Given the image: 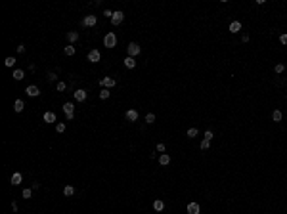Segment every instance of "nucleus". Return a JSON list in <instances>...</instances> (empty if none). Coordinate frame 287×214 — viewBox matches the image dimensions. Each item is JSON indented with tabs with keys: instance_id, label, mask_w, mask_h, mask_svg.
I'll use <instances>...</instances> for the list:
<instances>
[{
	"instance_id": "5",
	"label": "nucleus",
	"mask_w": 287,
	"mask_h": 214,
	"mask_svg": "<svg viewBox=\"0 0 287 214\" xmlns=\"http://www.w3.org/2000/svg\"><path fill=\"white\" fill-rule=\"evenodd\" d=\"M123 19H125V13H123V12H121V10H119V12H113V17H111V23H113L115 27H117V25H121V23H123Z\"/></svg>"
},
{
	"instance_id": "10",
	"label": "nucleus",
	"mask_w": 287,
	"mask_h": 214,
	"mask_svg": "<svg viewBox=\"0 0 287 214\" xmlns=\"http://www.w3.org/2000/svg\"><path fill=\"white\" fill-rule=\"evenodd\" d=\"M27 96H31V98H37L38 94H40V90H38V86H35V84H31V86H27Z\"/></svg>"
},
{
	"instance_id": "39",
	"label": "nucleus",
	"mask_w": 287,
	"mask_h": 214,
	"mask_svg": "<svg viewBox=\"0 0 287 214\" xmlns=\"http://www.w3.org/2000/svg\"><path fill=\"white\" fill-rule=\"evenodd\" d=\"M205 140H213V132H211V130L205 132Z\"/></svg>"
},
{
	"instance_id": "22",
	"label": "nucleus",
	"mask_w": 287,
	"mask_h": 214,
	"mask_svg": "<svg viewBox=\"0 0 287 214\" xmlns=\"http://www.w3.org/2000/svg\"><path fill=\"white\" fill-rule=\"evenodd\" d=\"M63 195L65 197H73L75 195V187L73 185H65V187H63Z\"/></svg>"
},
{
	"instance_id": "9",
	"label": "nucleus",
	"mask_w": 287,
	"mask_h": 214,
	"mask_svg": "<svg viewBox=\"0 0 287 214\" xmlns=\"http://www.w3.org/2000/svg\"><path fill=\"white\" fill-rule=\"evenodd\" d=\"M96 23H98V17H96V16H86V17L82 19V25H84V27H94Z\"/></svg>"
},
{
	"instance_id": "25",
	"label": "nucleus",
	"mask_w": 287,
	"mask_h": 214,
	"mask_svg": "<svg viewBox=\"0 0 287 214\" xmlns=\"http://www.w3.org/2000/svg\"><path fill=\"white\" fill-rule=\"evenodd\" d=\"M199 147H201V151H207V149L211 147V140H203V141H201V145H199Z\"/></svg>"
},
{
	"instance_id": "35",
	"label": "nucleus",
	"mask_w": 287,
	"mask_h": 214,
	"mask_svg": "<svg viewBox=\"0 0 287 214\" xmlns=\"http://www.w3.org/2000/svg\"><path fill=\"white\" fill-rule=\"evenodd\" d=\"M56 78H57V75L54 73V71H52V73H48V80H52V82H54Z\"/></svg>"
},
{
	"instance_id": "7",
	"label": "nucleus",
	"mask_w": 287,
	"mask_h": 214,
	"mask_svg": "<svg viewBox=\"0 0 287 214\" xmlns=\"http://www.w3.org/2000/svg\"><path fill=\"white\" fill-rule=\"evenodd\" d=\"M73 96H75L77 102H84L86 96H88V92H86L84 88H78V90H75V92H73Z\"/></svg>"
},
{
	"instance_id": "12",
	"label": "nucleus",
	"mask_w": 287,
	"mask_h": 214,
	"mask_svg": "<svg viewBox=\"0 0 287 214\" xmlns=\"http://www.w3.org/2000/svg\"><path fill=\"white\" fill-rule=\"evenodd\" d=\"M228 31L230 33H239L241 31V21H232V23H230V27H228Z\"/></svg>"
},
{
	"instance_id": "40",
	"label": "nucleus",
	"mask_w": 287,
	"mask_h": 214,
	"mask_svg": "<svg viewBox=\"0 0 287 214\" xmlns=\"http://www.w3.org/2000/svg\"><path fill=\"white\" fill-rule=\"evenodd\" d=\"M12 210L17 212V203H16V201H12Z\"/></svg>"
},
{
	"instance_id": "8",
	"label": "nucleus",
	"mask_w": 287,
	"mask_h": 214,
	"mask_svg": "<svg viewBox=\"0 0 287 214\" xmlns=\"http://www.w3.org/2000/svg\"><path fill=\"white\" fill-rule=\"evenodd\" d=\"M186 210H188V214H199L201 212V206L195 201H191V203H188V209H186Z\"/></svg>"
},
{
	"instance_id": "19",
	"label": "nucleus",
	"mask_w": 287,
	"mask_h": 214,
	"mask_svg": "<svg viewBox=\"0 0 287 214\" xmlns=\"http://www.w3.org/2000/svg\"><path fill=\"white\" fill-rule=\"evenodd\" d=\"M67 40L71 42V44H75V42L78 40V33H77V31H69V33H67Z\"/></svg>"
},
{
	"instance_id": "16",
	"label": "nucleus",
	"mask_w": 287,
	"mask_h": 214,
	"mask_svg": "<svg viewBox=\"0 0 287 214\" xmlns=\"http://www.w3.org/2000/svg\"><path fill=\"white\" fill-rule=\"evenodd\" d=\"M125 67L126 69H134L136 67V59L130 58V55H126V58H125Z\"/></svg>"
},
{
	"instance_id": "32",
	"label": "nucleus",
	"mask_w": 287,
	"mask_h": 214,
	"mask_svg": "<svg viewBox=\"0 0 287 214\" xmlns=\"http://www.w3.org/2000/svg\"><path fill=\"white\" fill-rule=\"evenodd\" d=\"M65 88H67V84H65V82H61V80L57 82V92H63Z\"/></svg>"
},
{
	"instance_id": "4",
	"label": "nucleus",
	"mask_w": 287,
	"mask_h": 214,
	"mask_svg": "<svg viewBox=\"0 0 287 214\" xmlns=\"http://www.w3.org/2000/svg\"><path fill=\"white\" fill-rule=\"evenodd\" d=\"M126 52H128V55H130V58H136V55L142 52V48H140V44H136V42H130V44H128V48H126Z\"/></svg>"
},
{
	"instance_id": "14",
	"label": "nucleus",
	"mask_w": 287,
	"mask_h": 214,
	"mask_svg": "<svg viewBox=\"0 0 287 214\" xmlns=\"http://www.w3.org/2000/svg\"><path fill=\"white\" fill-rule=\"evenodd\" d=\"M21 180H23V178H21V174H19V172H13L12 178H10V184H12V185H19Z\"/></svg>"
},
{
	"instance_id": "34",
	"label": "nucleus",
	"mask_w": 287,
	"mask_h": 214,
	"mask_svg": "<svg viewBox=\"0 0 287 214\" xmlns=\"http://www.w3.org/2000/svg\"><path fill=\"white\" fill-rule=\"evenodd\" d=\"M279 42H282V44H287V33L279 34Z\"/></svg>"
},
{
	"instance_id": "11",
	"label": "nucleus",
	"mask_w": 287,
	"mask_h": 214,
	"mask_svg": "<svg viewBox=\"0 0 287 214\" xmlns=\"http://www.w3.org/2000/svg\"><path fill=\"white\" fill-rule=\"evenodd\" d=\"M125 117H126V120H130V123H136V120H138V111L136 109H128Z\"/></svg>"
},
{
	"instance_id": "24",
	"label": "nucleus",
	"mask_w": 287,
	"mask_h": 214,
	"mask_svg": "<svg viewBox=\"0 0 287 214\" xmlns=\"http://www.w3.org/2000/svg\"><path fill=\"white\" fill-rule=\"evenodd\" d=\"M63 52H65V55H75L77 50H75V46H73V44H71V46H65V50H63Z\"/></svg>"
},
{
	"instance_id": "1",
	"label": "nucleus",
	"mask_w": 287,
	"mask_h": 214,
	"mask_svg": "<svg viewBox=\"0 0 287 214\" xmlns=\"http://www.w3.org/2000/svg\"><path fill=\"white\" fill-rule=\"evenodd\" d=\"M104 46L105 48H115L117 46V34L115 33H107L104 37Z\"/></svg>"
},
{
	"instance_id": "21",
	"label": "nucleus",
	"mask_w": 287,
	"mask_h": 214,
	"mask_svg": "<svg viewBox=\"0 0 287 214\" xmlns=\"http://www.w3.org/2000/svg\"><path fill=\"white\" fill-rule=\"evenodd\" d=\"M13 78H16V80H23V77H25V71L23 69H16L13 71V75H12Z\"/></svg>"
},
{
	"instance_id": "27",
	"label": "nucleus",
	"mask_w": 287,
	"mask_h": 214,
	"mask_svg": "<svg viewBox=\"0 0 287 214\" xmlns=\"http://www.w3.org/2000/svg\"><path fill=\"white\" fill-rule=\"evenodd\" d=\"M274 71H276L278 75H282L283 71H285V65H283V63H276V67H274Z\"/></svg>"
},
{
	"instance_id": "33",
	"label": "nucleus",
	"mask_w": 287,
	"mask_h": 214,
	"mask_svg": "<svg viewBox=\"0 0 287 214\" xmlns=\"http://www.w3.org/2000/svg\"><path fill=\"white\" fill-rule=\"evenodd\" d=\"M157 151H159V153H165V151H167V147H165V144H157Z\"/></svg>"
},
{
	"instance_id": "6",
	"label": "nucleus",
	"mask_w": 287,
	"mask_h": 214,
	"mask_svg": "<svg viewBox=\"0 0 287 214\" xmlns=\"http://www.w3.org/2000/svg\"><path fill=\"white\" fill-rule=\"evenodd\" d=\"M100 58H102V55H100V50H90L88 55H86V59H88L90 63H98Z\"/></svg>"
},
{
	"instance_id": "26",
	"label": "nucleus",
	"mask_w": 287,
	"mask_h": 214,
	"mask_svg": "<svg viewBox=\"0 0 287 214\" xmlns=\"http://www.w3.org/2000/svg\"><path fill=\"white\" fill-rule=\"evenodd\" d=\"M56 132H57V134H63V132H65V123H57V124H56Z\"/></svg>"
},
{
	"instance_id": "20",
	"label": "nucleus",
	"mask_w": 287,
	"mask_h": 214,
	"mask_svg": "<svg viewBox=\"0 0 287 214\" xmlns=\"http://www.w3.org/2000/svg\"><path fill=\"white\" fill-rule=\"evenodd\" d=\"M282 119H283V115H282V111H279V109H274V111H272V120H274V123H279Z\"/></svg>"
},
{
	"instance_id": "23",
	"label": "nucleus",
	"mask_w": 287,
	"mask_h": 214,
	"mask_svg": "<svg viewBox=\"0 0 287 214\" xmlns=\"http://www.w3.org/2000/svg\"><path fill=\"white\" fill-rule=\"evenodd\" d=\"M16 63H17L16 58H6V59H4V65H6V67H13Z\"/></svg>"
},
{
	"instance_id": "15",
	"label": "nucleus",
	"mask_w": 287,
	"mask_h": 214,
	"mask_svg": "<svg viewBox=\"0 0 287 214\" xmlns=\"http://www.w3.org/2000/svg\"><path fill=\"white\" fill-rule=\"evenodd\" d=\"M153 209H155L157 212L165 210V201H163V199H155V201H153Z\"/></svg>"
},
{
	"instance_id": "36",
	"label": "nucleus",
	"mask_w": 287,
	"mask_h": 214,
	"mask_svg": "<svg viewBox=\"0 0 287 214\" xmlns=\"http://www.w3.org/2000/svg\"><path fill=\"white\" fill-rule=\"evenodd\" d=\"M104 16L111 19V17H113V12H111V10H104Z\"/></svg>"
},
{
	"instance_id": "37",
	"label": "nucleus",
	"mask_w": 287,
	"mask_h": 214,
	"mask_svg": "<svg viewBox=\"0 0 287 214\" xmlns=\"http://www.w3.org/2000/svg\"><path fill=\"white\" fill-rule=\"evenodd\" d=\"M241 42H249V34H247V33L241 34Z\"/></svg>"
},
{
	"instance_id": "18",
	"label": "nucleus",
	"mask_w": 287,
	"mask_h": 214,
	"mask_svg": "<svg viewBox=\"0 0 287 214\" xmlns=\"http://www.w3.org/2000/svg\"><path fill=\"white\" fill-rule=\"evenodd\" d=\"M159 165H161V166L170 165V157H169L167 153H161V157H159Z\"/></svg>"
},
{
	"instance_id": "3",
	"label": "nucleus",
	"mask_w": 287,
	"mask_h": 214,
	"mask_svg": "<svg viewBox=\"0 0 287 214\" xmlns=\"http://www.w3.org/2000/svg\"><path fill=\"white\" fill-rule=\"evenodd\" d=\"M63 111H65L67 120H73V117H75V105H73V103H71V102L63 103Z\"/></svg>"
},
{
	"instance_id": "28",
	"label": "nucleus",
	"mask_w": 287,
	"mask_h": 214,
	"mask_svg": "<svg viewBox=\"0 0 287 214\" xmlns=\"http://www.w3.org/2000/svg\"><path fill=\"white\" fill-rule=\"evenodd\" d=\"M109 94H111V92L107 90V88H102V92H100V99H107V98H109Z\"/></svg>"
},
{
	"instance_id": "29",
	"label": "nucleus",
	"mask_w": 287,
	"mask_h": 214,
	"mask_svg": "<svg viewBox=\"0 0 287 214\" xmlns=\"http://www.w3.org/2000/svg\"><path fill=\"white\" fill-rule=\"evenodd\" d=\"M21 195H23V199H31V197H33V189H29V187H27V189L21 191Z\"/></svg>"
},
{
	"instance_id": "30",
	"label": "nucleus",
	"mask_w": 287,
	"mask_h": 214,
	"mask_svg": "<svg viewBox=\"0 0 287 214\" xmlns=\"http://www.w3.org/2000/svg\"><path fill=\"white\" fill-rule=\"evenodd\" d=\"M146 123L147 124H153L155 123V115H153V113H147V115H146Z\"/></svg>"
},
{
	"instance_id": "2",
	"label": "nucleus",
	"mask_w": 287,
	"mask_h": 214,
	"mask_svg": "<svg viewBox=\"0 0 287 214\" xmlns=\"http://www.w3.org/2000/svg\"><path fill=\"white\" fill-rule=\"evenodd\" d=\"M115 84H117V80H115L113 77H104V78H100V86H102V88H107V90H109V88L115 86Z\"/></svg>"
},
{
	"instance_id": "31",
	"label": "nucleus",
	"mask_w": 287,
	"mask_h": 214,
	"mask_svg": "<svg viewBox=\"0 0 287 214\" xmlns=\"http://www.w3.org/2000/svg\"><path fill=\"white\" fill-rule=\"evenodd\" d=\"M197 134H199V132H197V128H190V130H188V138H195Z\"/></svg>"
},
{
	"instance_id": "38",
	"label": "nucleus",
	"mask_w": 287,
	"mask_h": 214,
	"mask_svg": "<svg viewBox=\"0 0 287 214\" xmlns=\"http://www.w3.org/2000/svg\"><path fill=\"white\" fill-rule=\"evenodd\" d=\"M17 52H19V54H25V44H19V46H17Z\"/></svg>"
},
{
	"instance_id": "13",
	"label": "nucleus",
	"mask_w": 287,
	"mask_h": 214,
	"mask_svg": "<svg viewBox=\"0 0 287 214\" xmlns=\"http://www.w3.org/2000/svg\"><path fill=\"white\" fill-rule=\"evenodd\" d=\"M42 120H44V123H56V113H52V111H46L44 113V117H42Z\"/></svg>"
},
{
	"instance_id": "17",
	"label": "nucleus",
	"mask_w": 287,
	"mask_h": 214,
	"mask_svg": "<svg viewBox=\"0 0 287 214\" xmlns=\"http://www.w3.org/2000/svg\"><path fill=\"white\" fill-rule=\"evenodd\" d=\"M23 109H25L23 99H16V103H13V111H16V113H21Z\"/></svg>"
}]
</instances>
